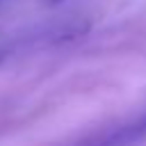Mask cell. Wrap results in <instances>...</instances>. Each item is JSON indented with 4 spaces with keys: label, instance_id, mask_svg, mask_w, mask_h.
I'll return each mask as SVG.
<instances>
[{
    "label": "cell",
    "instance_id": "6da1fadb",
    "mask_svg": "<svg viewBox=\"0 0 146 146\" xmlns=\"http://www.w3.org/2000/svg\"><path fill=\"white\" fill-rule=\"evenodd\" d=\"M146 135V112L132 121V123H125V125H119L116 130L107 132L103 137V141L94 144V146H128V144H135L139 141L141 137Z\"/></svg>",
    "mask_w": 146,
    "mask_h": 146
},
{
    "label": "cell",
    "instance_id": "7a4b0ae2",
    "mask_svg": "<svg viewBox=\"0 0 146 146\" xmlns=\"http://www.w3.org/2000/svg\"><path fill=\"white\" fill-rule=\"evenodd\" d=\"M46 2H50V5H55V2H62V0H46Z\"/></svg>",
    "mask_w": 146,
    "mask_h": 146
}]
</instances>
